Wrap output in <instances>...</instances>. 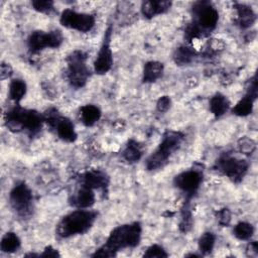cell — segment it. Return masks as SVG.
<instances>
[{
	"label": "cell",
	"mask_w": 258,
	"mask_h": 258,
	"mask_svg": "<svg viewBox=\"0 0 258 258\" xmlns=\"http://www.w3.org/2000/svg\"><path fill=\"white\" fill-rule=\"evenodd\" d=\"M59 22L67 28L75 29L79 32H89L95 25V17L92 14L66 9L60 14Z\"/></svg>",
	"instance_id": "11"
},
{
	"label": "cell",
	"mask_w": 258,
	"mask_h": 258,
	"mask_svg": "<svg viewBox=\"0 0 258 258\" xmlns=\"http://www.w3.org/2000/svg\"><path fill=\"white\" fill-rule=\"evenodd\" d=\"M21 241L16 233L14 232H7L1 240V250L4 253H13L20 248Z\"/></svg>",
	"instance_id": "22"
},
{
	"label": "cell",
	"mask_w": 258,
	"mask_h": 258,
	"mask_svg": "<svg viewBox=\"0 0 258 258\" xmlns=\"http://www.w3.org/2000/svg\"><path fill=\"white\" fill-rule=\"evenodd\" d=\"M216 237L211 232H206L199 239V249L202 254H210L215 246Z\"/></svg>",
	"instance_id": "27"
},
{
	"label": "cell",
	"mask_w": 258,
	"mask_h": 258,
	"mask_svg": "<svg viewBox=\"0 0 258 258\" xmlns=\"http://www.w3.org/2000/svg\"><path fill=\"white\" fill-rule=\"evenodd\" d=\"M26 94V84L21 79H14L9 85V98L18 103L21 101Z\"/></svg>",
	"instance_id": "24"
},
{
	"label": "cell",
	"mask_w": 258,
	"mask_h": 258,
	"mask_svg": "<svg viewBox=\"0 0 258 258\" xmlns=\"http://www.w3.org/2000/svg\"><path fill=\"white\" fill-rule=\"evenodd\" d=\"M233 233L239 240H249L254 234V227L250 223L240 222L234 227Z\"/></svg>",
	"instance_id": "26"
},
{
	"label": "cell",
	"mask_w": 258,
	"mask_h": 258,
	"mask_svg": "<svg viewBox=\"0 0 258 258\" xmlns=\"http://www.w3.org/2000/svg\"><path fill=\"white\" fill-rule=\"evenodd\" d=\"M170 104H171L170 98L167 96H163V97L159 98V100L157 101L156 107L159 112H166L169 109Z\"/></svg>",
	"instance_id": "32"
},
{
	"label": "cell",
	"mask_w": 258,
	"mask_h": 258,
	"mask_svg": "<svg viewBox=\"0 0 258 258\" xmlns=\"http://www.w3.org/2000/svg\"><path fill=\"white\" fill-rule=\"evenodd\" d=\"M63 41L59 30L33 31L27 39V45L31 53H36L44 48H57Z\"/></svg>",
	"instance_id": "8"
},
{
	"label": "cell",
	"mask_w": 258,
	"mask_h": 258,
	"mask_svg": "<svg viewBox=\"0 0 258 258\" xmlns=\"http://www.w3.org/2000/svg\"><path fill=\"white\" fill-rule=\"evenodd\" d=\"M257 98V77L256 75L251 79L250 86L246 94L233 107L232 113L239 117H246L252 113L254 101Z\"/></svg>",
	"instance_id": "14"
},
{
	"label": "cell",
	"mask_w": 258,
	"mask_h": 258,
	"mask_svg": "<svg viewBox=\"0 0 258 258\" xmlns=\"http://www.w3.org/2000/svg\"><path fill=\"white\" fill-rule=\"evenodd\" d=\"M192 226V215L188 207V200H186V203H184V207L181 211V220L179 224V229L181 232L186 233L190 230Z\"/></svg>",
	"instance_id": "28"
},
{
	"label": "cell",
	"mask_w": 258,
	"mask_h": 258,
	"mask_svg": "<svg viewBox=\"0 0 258 258\" xmlns=\"http://www.w3.org/2000/svg\"><path fill=\"white\" fill-rule=\"evenodd\" d=\"M80 117L84 125L86 126H93L96 124L101 118V111L100 109L92 104L85 105L80 110Z\"/></svg>",
	"instance_id": "21"
},
{
	"label": "cell",
	"mask_w": 258,
	"mask_h": 258,
	"mask_svg": "<svg viewBox=\"0 0 258 258\" xmlns=\"http://www.w3.org/2000/svg\"><path fill=\"white\" fill-rule=\"evenodd\" d=\"M72 206L78 209H88L91 208L95 203L94 189L82 185L80 189L72 197L70 200Z\"/></svg>",
	"instance_id": "16"
},
{
	"label": "cell",
	"mask_w": 258,
	"mask_h": 258,
	"mask_svg": "<svg viewBox=\"0 0 258 258\" xmlns=\"http://www.w3.org/2000/svg\"><path fill=\"white\" fill-rule=\"evenodd\" d=\"M163 64L156 60L147 61L143 68L142 81L143 83H153L161 78L163 74Z\"/></svg>",
	"instance_id": "19"
},
{
	"label": "cell",
	"mask_w": 258,
	"mask_h": 258,
	"mask_svg": "<svg viewBox=\"0 0 258 258\" xmlns=\"http://www.w3.org/2000/svg\"><path fill=\"white\" fill-rule=\"evenodd\" d=\"M142 228L140 223L133 222L116 227L112 230L104 245L98 248L93 257H114L120 250L134 248L141 240Z\"/></svg>",
	"instance_id": "1"
},
{
	"label": "cell",
	"mask_w": 258,
	"mask_h": 258,
	"mask_svg": "<svg viewBox=\"0 0 258 258\" xmlns=\"http://www.w3.org/2000/svg\"><path fill=\"white\" fill-rule=\"evenodd\" d=\"M192 24L201 31L203 36L209 34L217 26L219 13L209 1L195 2L191 8Z\"/></svg>",
	"instance_id": "5"
},
{
	"label": "cell",
	"mask_w": 258,
	"mask_h": 258,
	"mask_svg": "<svg viewBox=\"0 0 258 258\" xmlns=\"http://www.w3.org/2000/svg\"><path fill=\"white\" fill-rule=\"evenodd\" d=\"M111 34L112 28L109 27L105 31L102 45L94 61V71L98 75H104L108 73L113 66V54L111 50Z\"/></svg>",
	"instance_id": "13"
},
{
	"label": "cell",
	"mask_w": 258,
	"mask_h": 258,
	"mask_svg": "<svg viewBox=\"0 0 258 258\" xmlns=\"http://www.w3.org/2000/svg\"><path fill=\"white\" fill-rule=\"evenodd\" d=\"M44 122L54 129L56 135L66 142H74L77 139V132L73 122L63 116H60L56 110L47 111L44 115Z\"/></svg>",
	"instance_id": "9"
},
{
	"label": "cell",
	"mask_w": 258,
	"mask_h": 258,
	"mask_svg": "<svg viewBox=\"0 0 258 258\" xmlns=\"http://www.w3.org/2000/svg\"><path fill=\"white\" fill-rule=\"evenodd\" d=\"M9 202L19 217L26 218L31 215L33 196L31 189L24 181H18L13 186L9 194Z\"/></svg>",
	"instance_id": "7"
},
{
	"label": "cell",
	"mask_w": 258,
	"mask_h": 258,
	"mask_svg": "<svg viewBox=\"0 0 258 258\" xmlns=\"http://www.w3.org/2000/svg\"><path fill=\"white\" fill-rule=\"evenodd\" d=\"M196 56V51L188 46H179L173 53V60L178 66H183L191 62Z\"/></svg>",
	"instance_id": "25"
},
{
	"label": "cell",
	"mask_w": 258,
	"mask_h": 258,
	"mask_svg": "<svg viewBox=\"0 0 258 258\" xmlns=\"http://www.w3.org/2000/svg\"><path fill=\"white\" fill-rule=\"evenodd\" d=\"M123 158L128 162H136L142 156V149L140 144L135 140H129L122 151Z\"/></svg>",
	"instance_id": "23"
},
{
	"label": "cell",
	"mask_w": 258,
	"mask_h": 258,
	"mask_svg": "<svg viewBox=\"0 0 258 258\" xmlns=\"http://www.w3.org/2000/svg\"><path fill=\"white\" fill-rule=\"evenodd\" d=\"M97 219V213L86 209H78L66 215L56 225V235L59 238L84 234L89 231Z\"/></svg>",
	"instance_id": "2"
},
{
	"label": "cell",
	"mask_w": 258,
	"mask_h": 258,
	"mask_svg": "<svg viewBox=\"0 0 258 258\" xmlns=\"http://www.w3.org/2000/svg\"><path fill=\"white\" fill-rule=\"evenodd\" d=\"M203 173L197 169H188L177 174L174 179V185L180 189L186 197V200L192 198L201 186Z\"/></svg>",
	"instance_id": "12"
},
{
	"label": "cell",
	"mask_w": 258,
	"mask_h": 258,
	"mask_svg": "<svg viewBox=\"0 0 258 258\" xmlns=\"http://www.w3.org/2000/svg\"><path fill=\"white\" fill-rule=\"evenodd\" d=\"M143 257L146 258H153V257H157V258H163V257H167V253L165 252V250L157 245H151L150 247L147 248V250L145 251V253L143 254Z\"/></svg>",
	"instance_id": "30"
},
{
	"label": "cell",
	"mask_w": 258,
	"mask_h": 258,
	"mask_svg": "<svg viewBox=\"0 0 258 258\" xmlns=\"http://www.w3.org/2000/svg\"><path fill=\"white\" fill-rule=\"evenodd\" d=\"M235 9L237 10V20L238 24L241 28H249L251 27L256 21V14L253 9L245 4L236 3Z\"/></svg>",
	"instance_id": "18"
},
{
	"label": "cell",
	"mask_w": 258,
	"mask_h": 258,
	"mask_svg": "<svg viewBox=\"0 0 258 258\" xmlns=\"http://www.w3.org/2000/svg\"><path fill=\"white\" fill-rule=\"evenodd\" d=\"M215 166L217 170L232 181L239 182L246 174L249 164L243 159H239L231 155H223L217 159Z\"/></svg>",
	"instance_id": "10"
},
{
	"label": "cell",
	"mask_w": 258,
	"mask_h": 258,
	"mask_svg": "<svg viewBox=\"0 0 258 258\" xmlns=\"http://www.w3.org/2000/svg\"><path fill=\"white\" fill-rule=\"evenodd\" d=\"M209 107H210V111L215 117H221L229 110L230 102L225 95L221 93H216L210 99Z\"/></svg>",
	"instance_id": "20"
},
{
	"label": "cell",
	"mask_w": 258,
	"mask_h": 258,
	"mask_svg": "<svg viewBox=\"0 0 258 258\" xmlns=\"http://www.w3.org/2000/svg\"><path fill=\"white\" fill-rule=\"evenodd\" d=\"M86 60L87 55L82 50L73 51L67 58V77L70 84L75 88H82L88 82L90 71Z\"/></svg>",
	"instance_id": "6"
},
{
	"label": "cell",
	"mask_w": 258,
	"mask_h": 258,
	"mask_svg": "<svg viewBox=\"0 0 258 258\" xmlns=\"http://www.w3.org/2000/svg\"><path fill=\"white\" fill-rule=\"evenodd\" d=\"M170 6L171 2L169 1H144L141 4V13L146 18H152L167 12Z\"/></svg>",
	"instance_id": "17"
},
{
	"label": "cell",
	"mask_w": 258,
	"mask_h": 258,
	"mask_svg": "<svg viewBox=\"0 0 258 258\" xmlns=\"http://www.w3.org/2000/svg\"><path fill=\"white\" fill-rule=\"evenodd\" d=\"M82 185L90 187L92 189H103L105 190L109 185L108 175L99 169L88 170L81 176Z\"/></svg>",
	"instance_id": "15"
},
{
	"label": "cell",
	"mask_w": 258,
	"mask_h": 258,
	"mask_svg": "<svg viewBox=\"0 0 258 258\" xmlns=\"http://www.w3.org/2000/svg\"><path fill=\"white\" fill-rule=\"evenodd\" d=\"M218 220H219L220 224H222L224 226H227L231 221V214H230L229 210L228 209H223V210L219 211Z\"/></svg>",
	"instance_id": "33"
},
{
	"label": "cell",
	"mask_w": 258,
	"mask_h": 258,
	"mask_svg": "<svg viewBox=\"0 0 258 258\" xmlns=\"http://www.w3.org/2000/svg\"><path fill=\"white\" fill-rule=\"evenodd\" d=\"M59 253L56 249L52 248L51 246L45 247L41 254H38V257H59Z\"/></svg>",
	"instance_id": "34"
},
{
	"label": "cell",
	"mask_w": 258,
	"mask_h": 258,
	"mask_svg": "<svg viewBox=\"0 0 258 258\" xmlns=\"http://www.w3.org/2000/svg\"><path fill=\"white\" fill-rule=\"evenodd\" d=\"M34 10L40 13H50L54 10V3L47 0H36L31 3Z\"/></svg>",
	"instance_id": "29"
},
{
	"label": "cell",
	"mask_w": 258,
	"mask_h": 258,
	"mask_svg": "<svg viewBox=\"0 0 258 258\" xmlns=\"http://www.w3.org/2000/svg\"><path fill=\"white\" fill-rule=\"evenodd\" d=\"M5 122L11 131L25 130L33 135L41 129L44 117L35 110L23 109L17 105L6 113Z\"/></svg>",
	"instance_id": "3"
},
{
	"label": "cell",
	"mask_w": 258,
	"mask_h": 258,
	"mask_svg": "<svg viewBox=\"0 0 258 258\" xmlns=\"http://www.w3.org/2000/svg\"><path fill=\"white\" fill-rule=\"evenodd\" d=\"M183 140V134L177 131H166L158 147L146 159L145 166L147 170L154 171L163 168Z\"/></svg>",
	"instance_id": "4"
},
{
	"label": "cell",
	"mask_w": 258,
	"mask_h": 258,
	"mask_svg": "<svg viewBox=\"0 0 258 258\" xmlns=\"http://www.w3.org/2000/svg\"><path fill=\"white\" fill-rule=\"evenodd\" d=\"M255 147H256V144L255 142L252 140V139H249V138H243L240 140V143H239V148L242 152L248 154V153H252L254 150H255Z\"/></svg>",
	"instance_id": "31"
}]
</instances>
